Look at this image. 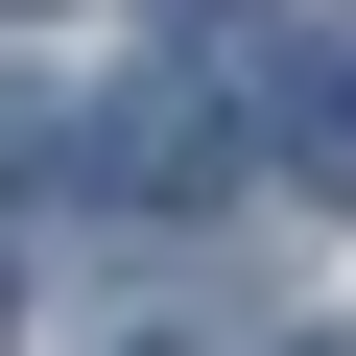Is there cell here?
<instances>
[{
    "label": "cell",
    "mask_w": 356,
    "mask_h": 356,
    "mask_svg": "<svg viewBox=\"0 0 356 356\" xmlns=\"http://www.w3.org/2000/svg\"><path fill=\"white\" fill-rule=\"evenodd\" d=\"M0 332H24V261H0Z\"/></svg>",
    "instance_id": "3"
},
{
    "label": "cell",
    "mask_w": 356,
    "mask_h": 356,
    "mask_svg": "<svg viewBox=\"0 0 356 356\" xmlns=\"http://www.w3.org/2000/svg\"><path fill=\"white\" fill-rule=\"evenodd\" d=\"M72 191H95V214H214V191H238V95H214L191 48L119 72V95L72 119Z\"/></svg>",
    "instance_id": "1"
},
{
    "label": "cell",
    "mask_w": 356,
    "mask_h": 356,
    "mask_svg": "<svg viewBox=\"0 0 356 356\" xmlns=\"http://www.w3.org/2000/svg\"><path fill=\"white\" fill-rule=\"evenodd\" d=\"M238 119H261L285 191H356V48L332 24H238Z\"/></svg>",
    "instance_id": "2"
},
{
    "label": "cell",
    "mask_w": 356,
    "mask_h": 356,
    "mask_svg": "<svg viewBox=\"0 0 356 356\" xmlns=\"http://www.w3.org/2000/svg\"><path fill=\"white\" fill-rule=\"evenodd\" d=\"M285 356H356V332H285Z\"/></svg>",
    "instance_id": "4"
},
{
    "label": "cell",
    "mask_w": 356,
    "mask_h": 356,
    "mask_svg": "<svg viewBox=\"0 0 356 356\" xmlns=\"http://www.w3.org/2000/svg\"><path fill=\"white\" fill-rule=\"evenodd\" d=\"M0 24H48V0H0Z\"/></svg>",
    "instance_id": "5"
}]
</instances>
